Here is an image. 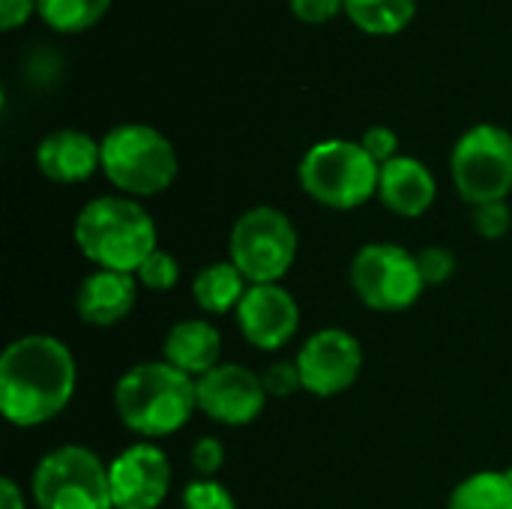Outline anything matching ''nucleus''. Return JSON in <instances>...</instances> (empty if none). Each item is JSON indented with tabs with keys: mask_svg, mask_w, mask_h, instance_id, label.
<instances>
[{
	"mask_svg": "<svg viewBox=\"0 0 512 509\" xmlns=\"http://www.w3.org/2000/svg\"><path fill=\"white\" fill-rule=\"evenodd\" d=\"M75 384V357L54 336H21L0 357V411L12 426L33 429L54 420L72 402Z\"/></svg>",
	"mask_w": 512,
	"mask_h": 509,
	"instance_id": "nucleus-1",
	"label": "nucleus"
},
{
	"mask_svg": "<svg viewBox=\"0 0 512 509\" xmlns=\"http://www.w3.org/2000/svg\"><path fill=\"white\" fill-rule=\"evenodd\" d=\"M75 243L99 270L138 273V267L159 249L156 222L135 201L123 195H102L81 207L75 219Z\"/></svg>",
	"mask_w": 512,
	"mask_h": 509,
	"instance_id": "nucleus-2",
	"label": "nucleus"
},
{
	"mask_svg": "<svg viewBox=\"0 0 512 509\" xmlns=\"http://www.w3.org/2000/svg\"><path fill=\"white\" fill-rule=\"evenodd\" d=\"M114 411L120 423L144 438H165L180 432L192 411H198L195 381L162 363H138L120 375L114 387Z\"/></svg>",
	"mask_w": 512,
	"mask_h": 509,
	"instance_id": "nucleus-3",
	"label": "nucleus"
},
{
	"mask_svg": "<svg viewBox=\"0 0 512 509\" xmlns=\"http://www.w3.org/2000/svg\"><path fill=\"white\" fill-rule=\"evenodd\" d=\"M297 174L312 201L333 210H354L378 195L381 165L363 150L360 141L327 138L306 150Z\"/></svg>",
	"mask_w": 512,
	"mask_h": 509,
	"instance_id": "nucleus-4",
	"label": "nucleus"
},
{
	"mask_svg": "<svg viewBox=\"0 0 512 509\" xmlns=\"http://www.w3.org/2000/svg\"><path fill=\"white\" fill-rule=\"evenodd\" d=\"M99 144L105 177L126 195H159L177 177L174 144L147 123H120L108 129Z\"/></svg>",
	"mask_w": 512,
	"mask_h": 509,
	"instance_id": "nucleus-5",
	"label": "nucleus"
},
{
	"mask_svg": "<svg viewBox=\"0 0 512 509\" xmlns=\"http://www.w3.org/2000/svg\"><path fill=\"white\" fill-rule=\"evenodd\" d=\"M228 252L249 285H279L297 258V228L276 207H252L234 222Z\"/></svg>",
	"mask_w": 512,
	"mask_h": 509,
	"instance_id": "nucleus-6",
	"label": "nucleus"
},
{
	"mask_svg": "<svg viewBox=\"0 0 512 509\" xmlns=\"http://www.w3.org/2000/svg\"><path fill=\"white\" fill-rule=\"evenodd\" d=\"M33 501L39 509H114L108 468L87 447H57L33 471Z\"/></svg>",
	"mask_w": 512,
	"mask_h": 509,
	"instance_id": "nucleus-7",
	"label": "nucleus"
},
{
	"mask_svg": "<svg viewBox=\"0 0 512 509\" xmlns=\"http://www.w3.org/2000/svg\"><path fill=\"white\" fill-rule=\"evenodd\" d=\"M450 171L468 204L507 201L512 192V135L495 123L471 126L453 147Z\"/></svg>",
	"mask_w": 512,
	"mask_h": 509,
	"instance_id": "nucleus-8",
	"label": "nucleus"
},
{
	"mask_svg": "<svg viewBox=\"0 0 512 509\" xmlns=\"http://www.w3.org/2000/svg\"><path fill=\"white\" fill-rule=\"evenodd\" d=\"M351 288L375 312L411 309L426 282L417 255L396 243H369L351 261Z\"/></svg>",
	"mask_w": 512,
	"mask_h": 509,
	"instance_id": "nucleus-9",
	"label": "nucleus"
},
{
	"mask_svg": "<svg viewBox=\"0 0 512 509\" xmlns=\"http://www.w3.org/2000/svg\"><path fill=\"white\" fill-rule=\"evenodd\" d=\"M297 369L303 378V390L312 396L330 399L354 387V381L363 372V348L360 342L339 327H327L312 333L300 354H297Z\"/></svg>",
	"mask_w": 512,
	"mask_h": 509,
	"instance_id": "nucleus-10",
	"label": "nucleus"
},
{
	"mask_svg": "<svg viewBox=\"0 0 512 509\" xmlns=\"http://www.w3.org/2000/svg\"><path fill=\"white\" fill-rule=\"evenodd\" d=\"M198 411L222 426H249L267 405L261 375L237 363H219L213 372L195 381Z\"/></svg>",
	"mask_w": 512,
	"mask_h": 509,
	"instance_id": "nucleus-11",
	"label": "nucleus"
},
{
	"mask_svg": "<svg viewBox=\"0 0 512 509\" xmlns=\"http://www.w3.org/2000/svg\"><path fill=\"white\" fill-rule=\"evenodd\" d=\"M114 509H159L171 489L168 456L156 444H132L108 465Z\"/></svg>",
	"mask_w": 512,
	"mask_h": 509,
	"instance_id": "nucleus-12",
	"label": "nucleus"
},
{
	"mask_svg": "<svg viewBox=\"0 0 512 509\" xmlns=\"http://www.w3.org/2000/svg\"><path fill=\"white\" fill-rule=\"evenodd\" d=\"M237 327L258 351H279L300 327V306L282 285H249L237 306Z\"/></svg>",
	"mask_w": 512,
	"mask_h": 509,
	"instance_id": "nucleus-13",
	"label": "nucleus"
},
{
	"mask_svg": "<svg viewBox=\"0 0 512 509\" xmlns=\"http://www.w3.org/2000/svg\"><path fill=\"white\" fill-rule=\"evenodd\" d=\"M36 168L51 183H84L102 168V144L81 129H54L36 147Z\"/></svg>",
	"mask_w": 512,
	"mask_h": 509,
	"instance_id": "nucleus-14",
	"label": "nucleus"
},
{
	"mask_svg": "<svg viewBox=\"0 0 512 509\" xmlns=\"http://www.w3.org/2000/svg\"><path fill=\"white\" fill-rule=\"evenodd\" d=\"M435 195H438V183L420 159L396 156L381 165L378 198L390 213L417 219L435 204Z\"/></svg>",
	"mask_w": 512,
	"mask_h": 509,
	"instance_id": "nucleus-15",
	"label": "nucleus"
},
{
	"mask_svg": "<svg viewBox=\"0 0 512 509\" xmlns=\"http://www.w3.org/2000/svg\"><path fill=\"white\" fill-rule=\"evenodd\" d=\"M135 300H138V279L132 273L93 270L75 294V309L81 321L90 327H114L132 312Z\"/></svg>",
	"mask_w": 512,
	"mask_h": 509,
	"instance_id": "nucleus-16",
	"label": "nucleus"
},
{
	"mask_svg": "<svg viewBox=\"0 0 512 509\" xmlns=\"http://www.w3.org/2000/svg\"><path fill=\"white\" fill-rule=\"evenodd\" d=\"M165 360L186 372L189 378H201L207 372H213L219 366V357H222V336L219 330L204 321V318H189V321H180L168 330L165 336Z\"/></svg>",
	"mask_w": 512,
	"mask_h": 509,
	"instance_id": "nucleus-17",
	"label": "nucleus"
},
{
	"mask_svg": "<svg viewBox=\"0 0 512 509\" xmlns=\"http://www.w3.org/2000/svg\"><path fill=\"white\" fill-rule=\"evenodd\" d=\"M246 279L243 273L231 264V261H216L207 264L204 270H198L195 282H192V297L195 303L210 312V315H225V312H237L240 300L246 297Z\"/></svg>",
	"mask_w": 512,
	"mask_h": 509,
	"instance_id": "nucleus-18",
	"label": "nucleus"
},
{
	"mask_svg": "<svg viewBox=\"0 0 512 509\" xmlns=\"http://www.w3.org/2000/svg\"><path fill=\"white\" fill-rule=\"evenodd\" d=\"M447 509H512V480L507 471H480L462 480Z\"/></svg>",
	"mask_w": 512,
	"mask_h": 509,
	"instance_id": "nucleus-19",
	"label": "nucleus"
},
{
	"mask_svg": "<svg viewBox=\"0 0 512 509\" xmlns=\"http://www.w3.org/2000/svg\"><path fill=\"white\" fill-rule=\"evenodd\" d=\"M345 12L360 30L390 36L411 24L417 0H345Z\"/></svg>",
	"mask_w": 512,
	"mask_h": 509,
	"instance_id": "nucleus-20",
	"label": "nucleus"
},
{
	"mask_svg": "<svg viewBox=\"0 0 512 509\" xmlns=\"http://www.w3.org/2000/svg\"><path fill=\"white\" fill-rule=\"evenodd\" d=\"M108 6L111 0H36L42 21L63 33L93 27L108 12Z\"/></svg>",
	"mask_w": 512,
	"mask_h": 509,
	"instance_id": "nucleus-21",
	"label": "nucleus"
},
{
	"mask_svg": "<svg viewBox=\"0 0 512 509\" xmlns=\"http://www.w3.org/2000/svg\"><path fill=\"white\" fill-rule=\"evenodd\" d=\"M135 279H138L147 291L162 294V291H171V288L180 282V264H177V258H174V255H168V252L156 249V252H153L141 267H138Z\"/></svg>",
	"mask_w": 512,
	"mask_h": 509,
	"instance_id": "nucleus-22",
	"label": "nucleus"
},
{
	"mask_svg": "<svg viewBox=\"0 0 512 509\" xmlns=\"http://www.w3.org/2000/svg\"><path fill=\"white\" fill-rule=\"evenodd\" d=\"M183 509H237V501L213 477H198L183 489Z\"/></svg>",
	"mask_w": 512,
	"mask_h": 509,
	"instance_id": "nucleus-23",
	"label": "nucleus"
},
{
	"mask_svg": "<svg viewBox=\"0 0 512 509\" xmlns=\"http://www.w3.org/2000/svg\"><path fill=\"white\" fill-rule=\"evenodd\" d=\"M417 264H420V273H423V282L426 288L432 285H444L453 279L456 273V255L444 246H426L423 252H417Z\"/></svg>",
	"mask_w": 512,
	"mask_h": 509,
	"instance_id": "nucleus-24",
	"label": "nucleus"
},
{
	"mask_svg": "<svg viewBox=\"0 0 512 509\" xmlns=\"http://www.w3.org/2000/svg\"><path fill=\"white\" fill-rule=\"evenodd\" d=\"M512 228V210L507 201H492L474 207V231L486 240H501Z\"/></svg>",
	"mask_w": 512,
	"mask_h": 509,
	"instance_id": "nucleus-25",
	"label": "nucleus"
},
{
	"mask_svg": "<svg viewBox=\"0 0 512 509\" xmlns=\"http://www.w3.org/2000/svg\"><path fill=\"white\" fill-rule=\"evenodd\" d=\"M261 381H264L267 396H276V399H288V396H294L297 390H303V378H300L297 360H294V363H288V360L270 363L267 372L261 375Z\"/></svg>",
	"mask_w": 512,
	"mask_h": 509,
	"instance_id": "nucleus-26",
	"label": "nucleus"
},
{
	"mask_svg": "<svg viewBox=\"0 0 512 509\" xmlns=\"http://www.w3.org/2000/svg\"><path fill=\"white\" fill-rule=\"evenodd\" d=\"M189 459H192V468L198 471V477H216L219 468L225 465V444L219 438H210V435L198 438L192 444Z\"/></svg>",
	"mask_w": 512,
	"mask_h": 509,
	"instance_id": "nucleus-27",
	"label": "nucleus"
},
{
	"mask_svg": "<svg viewBox=\"0 0 512 509\" xmlns=\"http://www.w3.org/2000/svg\"><path fill=\"white\" fill-rule=\"evenodd\" d=\"M360 144H363V150H366L378 165H384V162H390V159L399 156V135H396L390 126H372V129H366Z\"/></svg>",
	"mask_w": 512,
	"mask_h": 509,
	"instance_id": "nucleus-28",
	"label": "nucleus"
},
{
	"mask_svg": "<svg viewBox=\"0 0 512 509\" xmlns=\"http://www.w3.org/2000/svg\"><path fill=\"white\" fill-rule=\"evenodd\" d=\"M291 9L300 21L324 24L339 15V9H345V0H291Z\"/></svg>",
	"mask_w": 512,
	"mask_h": 509,
	"instance_id": "nucleus-29",
	"label": "nucleus"
},
{
	"mask_svg": "<svg viewBox=\"0 0 512 509\" xmlns=\"http://www.w3.org/2000/svg\"><path fill=\"white\" fill-rule=\"evenodd\" d=\"M33 9H36V0H0V27L12 30L24 24Z\"/></svg>",
	"mask_w": 512,
	"mask_h": 509,
	"instance_id": "nucleus-30",
	"label": "nucleus"
},
{
	"mask_svg": "<svg viewBox=\"0 0 512 509\" xmlns=\"http://www.w3.org/2000/svg\"><path fill=\"white\" fill-rule=\"evenodd\" d=\"M0 509H24V495L9 477L0 480Z\"/></svg>",
	"mask_w": 512,
	"mask_h": 509,
	"instance_id": "nucleus-31",
	"label": "nucleus"
},
{
	"mask_svg": "<svg viewBox=\"0 0 512 509\" xmlns=\"http://www.w3.org/2000/svg\"><path fill=\"white\" fill-rule=\"evenodd\" d=\"M507 477H510V480H512V468H507Z\"/></svg>",
	"mask_w": 512,
	"mask_h": 509,
	"instance_id": "nucleus-32",
	"label": "nucleus"
}]
</instances>
